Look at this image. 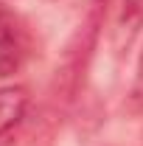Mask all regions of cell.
Wrapping results in <instances>:
<instances>
[{"instance_id":"6da1fadb","label":"cell","mask_w":143,"mask_h":146,"mask_svg":"<svg viewBox=\"0 0 143 146\" xmlns=\"http://www.w3.org/2000/svg\"><path fill=\"white\" fill-rule=\"evenodd\" d=\"M28 48H31V39H28L25 25L20 23L14 11L0 6V79L23 68Z\"/></svg>"},{"instance_id":"7a4b0ae2","label":"cell","mask_w":143,"mask_h":146,"mask_svg":"<svg viewBox=\"0 0 143 146\" xmlns=\"http://www.w3.org/2000/svg\"><path fill=\"white\" fill-rule=\"evenodd\" d=\"M140 25H143V0H124L121 17L115 20V31H112L115 48L118 51H126L132 45L135 34L140 31Z\"/></svg>"},{"instance_id":"3957f363","label":"cell","mask_w":143,"mask_h":146,"mask_svg":"<svg viewBox=\"0 0 143 146\" xmlns=\"http://www.w3.org/2000/svg\"><path fill=\"white\" fill-rule=\"evenodd\" d=\"M25 107H28L25 87H0V135H6L23 121Z\"/></svg>"},{"instance_id":"277c9868","label":"cell","mask_w":143,"mask_h":146,"mask_svg":"<svg viewBox=\"0 0 143 146\" xmlns=\"http://www.w3.org/2000/svg\"><path fill=\"white\" fill-rule=\"evenodd\" d=\"M138 96H143V51L138 59Z\"/></svg>"}]
</instances>
